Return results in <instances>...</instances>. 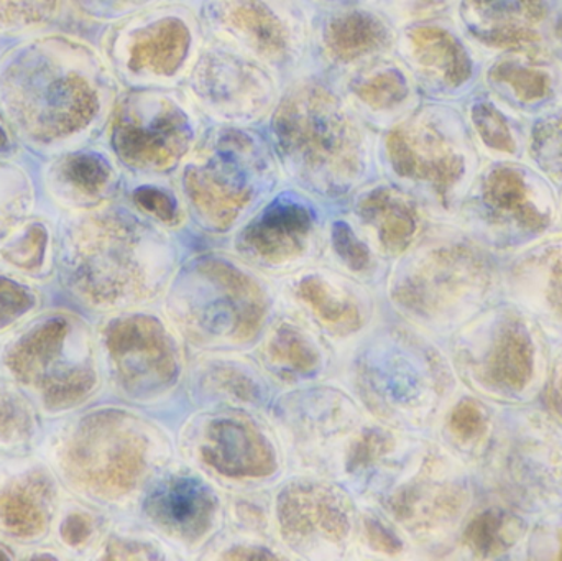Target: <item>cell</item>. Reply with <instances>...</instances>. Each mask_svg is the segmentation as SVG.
Listing matches in <instances>:
<instances>
[{
  "mask_svg": "<svg viewBox=\"0 0 562 561\" xmlns=\"http://www.w3.org/2000/svg\"><path fill=\"white\" fill-rule=\"evenodd\" d=\"M108 88L101 55L69 33H32L0 55V114L40 154H69L88 141L104 117Z\"/></svg>",
  "mask_w": 562,
  "mask_h": 561,
  "instance_id": "6da1fadb",
  "label": "cell"
},
{
  "mask_svg": "<svg viewBox=\"0 0 562 561\" xmlns=\"http://www.w3.org/2000/svg\"><path fill=\"white\" fill-rule=\"evenodd\" d=\"M479 496L537 519L562 507V425L540 404H494L491 427L468 463Z\"/></svg>",
  "mask_w": 562,
  "mask_h": 561,
  "instance_id": "7a4b0ae2",
  "label": "cell"
},
{
  "mask_svg": "<svg viewBox=\"0 0 562 561\" xmlns=\"http://www.w3.org/2000/svg\"><path fill=\"white\" fill-rule=\"evenodd\" d=\"M452 355L471 394L497 405L537 404L551 339L533 316L498 300L458 329Z\"/></svg>",
  "mask_w": 562,
  "mask_h": 561,
  "instance_id": "3957f363",
  "label": "cell"
},
{
  "mask_svg": "<svg viewBox=\"0 0 562 561\" xmlns=\"http://www.w3.org/2000/svg\"><path fill=\"white\" fill-rule=\"evenodd\" d=\"M465 206V234L505 260L560 231V188L528 161L492 160Z\"/></svg>",
  "mask_w": 562,
  "mask_h": 561,
  "instance_id": "277c9868",
  "label": "cell"
},
{
  "mask_svg": "<svg viewBox=\"0 0 562 561\" xmlns=\"http://www.w3.org/2000/svg\"><path fill=\"white\" fill-rule=\"evenodd\" d=\"M502 262L464 234L423 254L395 290L403 308L449 332L502 300Z\"/></svg>",
  "mask_w": 562,
  "mask_h": 561,
  "instance_id": "5b68a950",
  "label": "cell"
},
{
  "mask_svg": "<svg viewBox=\"0 0 562 561\" xmlns=\"http://www.w3.org/2000/svg\"><path fill=\"white\" fill-rule=\"evenodd\" d=\"M144 254V233L131 217L119 213L88 214L63 231V280L92 305H119L145 292Z\"/></svg>",
  "mask_w": 562,
  "mask_h": 561,
  "instance_id": "8992f818",
  "label": "cell"
},
{
  "mask_svg": "<svg viewBox=\"0 0 562 561\" xmlns=\"http://www.w3.org/2000/svg\"><path fill=\"white\" fill-rule=\"evenodd\" d=\"M148 441L131 415L99 412L85 418L63 448L66 476L89 494L115 500L131 493L147 468Z\"/></svg>",
  "mask_w": 562,
  "mask_h": 561,
  "instance_id": "52a82bcc",
  "label": "cell"
},
{
  "mask_svg": "<svg viewBox=\"0 0 562 561\" xmlns=\"http://www.w3.org/2000/svg\"><path fill=\"white\" fill-rule=\"evenodd\" d=\"M389 154L396 173L429 184L446 210L471 190L477 177L479 161L464 132L431 119L393 131Z\"/></svg>",
  "mask_w": 562,
  "mask_h": 561,
  "instance_id": "ba28073f",
  "label": "cell"
},
{
  "mask_svg": "<svg viewBox=\"0 0 562 561\" xmlns=\"http://www.w3.org/2000/svg\"><path fill=\"white\" fill-rule=\"evenodd\" d=\"M280 144L301 164L344 170L356 161L353 134L334 99L323 91L301 92L286 102L277 121Z\"/></svg>",
  "mask_w": 562,
  "mask_h": 561,
  "instance_id": "9c48e42d",
  "label": "cell"
},
{
  "mask_svg": "<svg viewBox=\"0 0 562 561\" xmlns=\"http://www.w3.org/2000/svg\"><path fill=\"white\" fill-rule=\"evenodd\" d=\"M477 501L481 496L468 464L435 458L426 464L425 476L396 494L393 514L422 532H461Z\"/></svg>",
  "mask_w": 562,
  "mask_h": 561,
  "instance_id": "30bf717a",
  "label": "cell"
},
{
  "mask_svg": "<svg viewBox=\"0 0 562 561\" xmlns=\"http://www.w3.org/2000/svg\"><path fill=\"white\" fill-rule=\"evenodd\" d=\"M188 132L183 115L167 101H151L144 96L125 99L111 125L115 154L128 167H170L187 150Z\"/></svg>",
  "mask_w": 562,
  "mask_h": 561,
  "instance_id": "8fae6325",
  "label": "cell"
},
{
  "mask_svg": "<svg viewBox=\"0 0 562 561\" xmlns=\"http://www.w3.org/2000/svg\"><path fill=\"white\" fill-rule=\"evenodd\" d=\"M502 300L533 316L562 341V231L502 262Z\"/></svg>",
  "mask_w": 562,
  "mask_h": 561,
  "instance_id": "7c38bea8",
  "label": "cell"
},
{
  "mask_svg": "<svg viewBox=\"0 0 562 561\" xmlns=\"http://www.w3.org/2000/svg\"><path fill=\"white\" fill-rule=\"evenodd\" d=\"M105 343L127 391L154 394L177 381V355L158 319L150 316L119 319L109 326Z\"/></svg>",
  "mask_w": 562,
  "mask_h": 561,
  "instance_id": "4fadbf2b",
  "label": "cell"
},
{
  "mask_svg": "<svg viewBox=\"0 0 562 561\" xmlns=\"http://www.w3.org/2000/svg\"><path fill=\"white\" fill-rule=\"evenodd\" d=\"M280 532L291 546L310 540L342 542L349 534L346 497L323 484L296 483L279 496Z\"/></svg>",
  "mask_w": 562,
  "mask_h": 561,
  "instance_id": "5bb4252c",
  "label": "cell"
},
{
  "mask_svg": "<svg viewBox=\"0 0 562 561\" xmlns=\"http://www.w3.org/2000/svg\"><path fill=\"white\" fill-rule=\"evenodd\" d=\"M190 33L180 20H158L144 26H124L105 38L109 58L131 75H170L183 61Z\"/></svg>",
  "mask_w": 562,
  "mask_h": 561,
  "instance_id": "9a60e30c",
  "label": "cell"
},
{
  "mask_svg": "<svg viewBox=\"0 0 562 561\" xmlns=\"http://www.w3.org/2000/svg\"><path fill=\"white\" fill-rule=\"evenodd\" d=\"M201 458L217 473L236 480L272 476L277 470L276 453L259 428L234 418L206 428Z\"/></svg>",
  "mask_w": 562,
  "mask_h": 561,
  "instance_id": "2e32d148",
  "label": "cell"
},
{
  "mask_svg": "<svg viewBox=\"0 0 562 561\" xmlns=\"http://www.w3.org/2000/svg\"><path fill=\"white\" fill-rule=\"evenodd\" d=\"M216 507L214 494L193 478L165 481L145 503L151 523L183 542H198L210 532Z\"/></svg>",
  "mask_w": 562,
  "mask_h": 561,
  "instance_id": "e0dca14e",
  "label": "cell"
},
{
  "mask_svg": "<svg viewBox=\"0 0 562 561\" xmlns=\"http://www.w3.org/2000/svg\"><path fill=\"white\" fill-rule=\"evenodd\" d=\"M492 94L515 112H543L562 102V79L540 56H508L488 71Z\"/></svg>",
  "mask_w": 562,
  "mask_h": 561,
  "instance_id": "ac0fdd59",
  "label": "cell"
},
{
  "mask_svg": "<svg viewBox=\"0 0 562 561\" xmlns=\"http://www.w3.org/2000/svg\"><path fill=\"white\" fill-rule=\"evenodd\" d=\"M530 526L524 514L481 500L459 532V543L468 559L524 560Z\"/></svg>",
  "mask_w": 562,
  "mask_h": 561,
  "instance_id": "d6986e66",
  "label": "cell"
},
{
  "mask_svg": "<svg viewBox=\"0 0 562 561\" xmlns=\"http://www.w3.org/2000/svg\"><path fill=\"white\" fill-rule=\"evenodd\" d=\"M311 227L313 220L306 207L279 201L247 227L243 244L266 262H286L303 253Z\"/></svg>",
  "mask_w": 562,
  "mask_h": 561,
  "instance_id": "ffe728a7",
  "label": "cell"
},
{
  "mask_svg": "<svg viewBox=\"0 0 562 561\" xmlns=\"http://www.w3.org/2000/svg\"><path fill=\"white\" fill-rule=\"evenodd\" d=\"M198 270L220 289L227 312L233 316L231 335L234 341H252L259 335L269 310L259 283L223 260H204Z\"/></svg>",
  "mask_w": 562,
  "mask_h": 561,
  "instance_id": "44dd1931",
  "label": "cell"
},
{
  "mask_svg": "<svg viewBox=\"0 0 562 561\" xmlns=\"http://www.w3.org/2000/svg\"><path fill=\"white\" fill-rule=\"evenodd\" d=\"M184 187L198 213L216 229H227L252 197L249 188L224 167L191 168Z\"/></svg>",
  "mask_w": 562,
  "mask_h": 561,
  "instance_id": "7402d4cb",
  "label": "cell"
},
{
  "mask_svg": "<svg viewBox=\"0 0 562 561\" xmlns=\"http://www.w3.org/2000/svg\"><path fill=\"white\" fill-rule=\"evenodd\" d=\"M71 328L63 318H53L23 336L7 356L12 374L26 385L42 389L61 358Z\"/></svg>",
  "mask_w": 562,
  "mask_h": 561,
  "instance_id": "603a6c76",
  "label": "cell"
},
{
  "mask_svg": "<svg viewBox=\"0 0 562 561\" xmlns=\"http://www.w3.org/2000/svg\"><path fill=\"white\" fill-rule=\"evenodd\" d=\"M367 223L379 231L383 247L390 253H405L418 233L415 206L392 190H376L363 198L359 207Z\"/></svg>",
  "mask_w": 562,
  "mask_h": 561,
  "instance_id": "cb8c5ba5",
  "label": "cell"
},
{
  "mask_svg": "<svg viewBox=\"0 0 562 561\" xmlns=\"http://www.w3.org/2000/svg\"><path fill=\"white\" fill-rule=\"evenodd\" d=\"M413 53L423 68L441 79L442 85L458 88L471 79L472 63L461 43L448 32L435 26L413 30Z\"/></svg>",
  "mask_w": 562,
  "mask_h": 561,
  "instance_id": "d4e9b609",
  "label": "cell"
},
{
  "mask_svg": "<svg viewBox=\"0 0 562 561\" xmlns=\"http://www.w3.org/2000/svg\"><path fill=\"white\" fill-rule=\"evenodd\" d=\"M48 484L38 476L0 493V523L13 536H40L48 523Z\"/></svg>",
  "mask_w": 562,
  "mask_h": 561,
  "instance_id": "484cf974",
  "label": "cell"
},
{
  "mask_svg": "<svg viewBox=\"0 0 562 561\" xmlns=\"http://www.w3.org/2000/svg\"><path fill=\"white\" fill-rule=\"evenodd\" d=\"M507 111V105L492 94V99L475 102L471 111L472 125L477 132L482 144L495 155L494 160H518V155H525L527 137L517 134V124L512 122V115H517L514 109Z\"/></svg>",
  "mask_w": 562,
  "mask_h": 561,
  "instance_id": "4316f807",
  "label": "cell"
},
{
  "mask_svg": "<svg viewBox=\"0 0 562 561\" xmlns=\"http://www.w3.org/2000/svg\"><path fill=\"white\" fill-rule=\"evenodd\" d=\"M227 20L263 55L280 58L286 52V30L262 0H233Z\"/></svg>",
  "mask_w": 562,
  "mask_h": 561,
  "instance_id": "83f0119b",
  "label": "cell"
},
{
  "mask_svg": "<svg viewBox=\"0 0 562 561\" xmlns=\"http://www.w3.org/2000/svg\"><path fill=\"white\" fill-rule=\"evenodd\" d=\"M525 154L548 180L562 188V104L543 112L527 134Z\"/></svg>",
  "mask_w": 562,
  "mask_h": 561,
  "instance_id": "f1b7e54d",
  "label": "cell"
},
{
  "mask_svg": "<svg viewBox=\"0 0 562 561\" xmlns=\"http://www.w3.org/2000/svg\"><path fill=\"white\" fill-rule=\"evenodd\" d=\"M297 292L313 310L314 315L333 332L347 335V333L357 332L362 325V315L356 303L334 292L333 287L323 279L317 277L304 279L297 287Z\"/></svg>",
  "mask_w": 562,
  "mask_h": 561,
  "instance_id": "f546056e",
  "label": "cell"
},
{
  "mask_svg": "<svg viewBox=\"0 0 562 561\" xmlns=\"http://www.w3.org/2000/svg\"><path fill=\"white\" fill-rule=\"evenodd\" d=\"M385 42V29L362 13L340 16L327 30V46L337 58L352 59L379 48Z\"/></svg>",
  "mask_w": 562,
  "mask_h": 561,
  "instance_id": "4dcf8cb0",
  "label": "cell"
},
{
  "mask_svg": "<svg viewBox=\"0 0 562 561\" xmlns=\"http://www.w3.org/2000/svg\"><path fill=\"white\" fill-rule=\"evenodd\" d=\"M492 412L494 404L474 394L464 395L452 405L448 417V434L459 450L468 455L465 464L472 460L484 441L491 427Z\"/></svg>",
  "mask_w": 562,
  "mask_h": 561,
  "instance_id": "1f68e13d",
  "label": "cell"
},
{
  "mask_svg": "<svg viewBox=\"0 0 562 561\" xmlns=\"http://www.w3.org/2000/svg\"><path fill=\"white\" fill-rule=\"evenodd\" d=\"M65 0H0V33L32 35L43 32L61 15Z\"/></svg>",
  "mask_w": 562,
  "mask_h": 561,
  "instance_id": "d6a6232c",
  "label": "cell"
},
{
  "mask_svg": "<svg viewBox=\"0 0 562 561\" xmlns=\"http://www.w3.org/2000/svg\"><path fill=\"white\" fill-rule=\"evenodd\" d=\"M63 160L56 165L53 175L56 183L65 187L69 193L94 198L108 188L111 181V168L95 155L63 154Z\"/></svg>",
  "mask_w": 562,
  "mask_h": 561,
  "instance_id": "836d02e7",
  "label": "cell"
},
{
  "mask_svg": "<svg viewBox=\"0 0 562 561\" xmlns=\"http://www.w3.org/2000/svg\"><path fill=\"white\" fill-rule=\"evenodd\" d=\"M33 203V188L26 171L0 155V236L26 216Z\"/></svg>",
  "mask_w": 562,
  "mask_h": 561,
  "instance_id": "e575fe53",
  "label": "cell"
},
{
  "mask_svg": "<svg viewBox=\"0 0 562 561\" xmlns=\"http://www.w3.org/2000/svg\"><path fill=\"white\" fill-rule=\"evenodd\" d=\"M270 355L277 362L288 366L297 374H310L319 366V352L296 328L291 326H281L273 336Z\"/></svg>",
  "mask_w": 562,
  "mask_h": 561,
  "instance_id": "d590c367",
  "label": "cell"
},
{
  "mask_svg": "<svg viewBox=\"0 0 562 561\" xmlns=\"http://www.w3.org/2000/svg\"><path fill=\"white\" fill-rule=\"evenodd\" d=\"M524 560H562V507L531 520Z\"/></svg>",
  "mask_w": 562,
  "mask_h": 561,
  "instance_id": "8d00e7d4",
  "label": "cell"
},
{
  "mask_svg": "<svg viewBox=\"0 0 562 561\" xmlns=\"http://www.w3.org/2000/svg\"><path fill=\"white\" fill-rule=\"evenodd\" d=\"M357 96L373 109H390L400 104L408 96V86L400 72L385 71L356 88Z\"/></svg>",
  "mask_w": 562,
  "mask_h": 561,
  "instance_id": "74e56055",
  "label": "cell"
},
{
  "mask_svg": "<svg viewBox=\"0 0 562 561\" xmlns=\"http://www.w3.org/2000/svg\"><path fill=\"white\" fill-rule=\"evenodd\" d=\"M95 384L92 369L78 368L43 391V399L49 408H66L88 397Z\"/></svg>",
  "mask_w": 562,
  "mask_h": 561,
  "instance_id": "f35d334b",
  "label": "cell"
},
{
  "mask_svg": "<svg viewBox=\"0 0 562 561\" xmlns=\"http://www.w3.org/2000/svg\"><path fill=\"white\" fill-rule=\"evenodd\" d=\"M33 418L25 402L0 388V440L19 441L29 437Z\"/></svg>",
  "mask_w": 562,
  "mask_h": 561,
  "instance_id": "ab89813d",
  "label": "cell"
},
{
  "mask_svg": "<svg viewBox=\"0 0 562 561\" xmlns=\"http://www.w3.org/2000/svg\"><path fill=\"white\" fill-rule=\"evenodd\" d=\"M392 448L393 440L390 435L379 430L366 431L350 447L349 455H347V471L356 473V471L370 467L392 451Z\"/></svg>",
  "mask_w": 562,
  "mask_h": 561,
  "instance_id": "60d3db41",
  "label": "cell"
},
{
  "mask_svg": "<svg viewBox=\"0 0 562 561\" xmlns=\"http://www.w3.org/2000/svg\"><path fill=\"white\" fill-rule=\"evenodd\" d=\"M538 404L562 425V341L551 343L547 382Z\"/></svg>",
  "mask_w": 562,
  "mask_h": 561,
  "instance_id": "b9f144b4",
  "label": "cell"
},
{
  "mask_svg": "<svg viewBox=\"0 0 562 561\" xmlns=\"http://www.w3.org/2000/svg\"><path fill=\"white\" fill-rule=\"evenodd\" d=\"M333 244L340 259L352 270L362 272L370 266V253L346 223L334 224Z\"/></svg>",
  "mask_w": 562,
  "mask_h": 561,
  "instance_id": "7bdbcfd3",
  "label": "cell"
},
{
  "mask_svg": "<svg viewBox=\"0 0 562 561\" xmlns=\"http://www.w3.org/2000/svg\"><path fill=\"white\" fill-rule=\"evenodd\" d=\"M85 19L108 22L127 15L148 0H69Z\"/></svg>",
  "mask_w": 562,
  "mask_h": 561,
  "instance_id": "ee69618b",
  "label": "cell"
},
{
  "mask_svg": "<svg viewBox=\"0 0 562 561\" xmlns=\"http://www.w3.org/2000/svg\"><path fill=\"white\" fill-rule=\"evenodd\" d=\"M46 234L43 227L33 226L26 233L25 237L16 240L10 250H5V257L13 266L22 269H33L42 260L43 249H45Z\"/></svg>",
  "mask_w": 562,
  "mask_h": 561,
  "instance_id": "f6af8a7d",
  "label": "cell"
},
{
  "mask_svg": "<svg viewBox=\"0 0 562 561\" xmlns=\"http://www.w3.org/2000/svg\"><path fill=\"white\" fill-rule=\"evenodd\" d=\"M32 303V296L23 287L9 279H0V326L19 318Z\"/></svg>",
  "mask_w": 562,
  "mask_h": 561,
  "instance_id": "bcb514c9",
  "label": "cell"
},
{
  "mask_svg": "<svg viewBox=\"0 0 562 561\" xmlns=\"http://www.w3.org/2000/svg\"><path fill=\"white\" fill-rule=\"evenodd\" d=\"M217 385L223 389L227 394L233 397L240 399V401H256L259 397V389L252 379L247 378L244 372L236 371V369H221L214 374Z\"/></svg>",
  "mask_w": 562,
  "mask_h": 561,
  "instance_id": "7dc6e473",
  "label": "cell"
},
{
  "mask_svg": "<svg viewBox=\"0 0 562 561\" xmlns=\"http://www.w3.org/2000/svg\"><path fill=\"white\" fill-rule=\"evenodd\" d=\"M135 201L142 210L154 214L158 220L171 223L177 217V206L164 191L155 190V188H142L135 193Z\"/></svg>",
  "mask_w": 562,
  "mask_h": 561,
  "instance_id": "c3c4849f",
  "label": "cell"
},
{
  "mask_svg": "<svg viewBox=\"0 0 562 561\" xmlns=\"http://www.w3.org/2000/svg\"><path fill=\"white\" fill-rule=\"evenodd\" d=\"M366 536L370 546H372V549H375L376 552L385 553V556H398V553H402L403 546L398 537L390 532L380 520H366Z\"/></svg>",
  "mask_w": 562,
  "mask_h": 561,
  "instance_id": "681fc988",
  "label": "cell"
},
{
  "mask_svg": "<svg viewBox=\"0 0 562 561\" xmlns=\"http://www.w3.org/2000/svg\"><path fill=\"white\" fill-rule=\"evenodd\" d=\"M92 534V523L85 514L72 513L61 526V537L68 546L78 547L88 542Z\"/></svg>",
  "mask_w": 562,
  "mask_h": 561,
  "instance_id": "f907efd6",
  "label": "cell"
},
{
  "mask_svg": "<svg viewBox=\"0 0 562 561\" xmlns=\"http://www.w3.org/2000/svg\"><path fill=\"white\" fill-rule=\"evenodd\" d=\"M155 550L145 543L134 540H114L108 547V560H154L157 559Z\"/></svg>",
  "mask_w": 562,
  "mask_h": 561,
  "instance_id": "816d5d0a",
  "label": "cell"
},
{
  "mask_svg": "<svg viewBox=\"0 0 562 561\" xmlns=\"http://www.w3.org/2000/svg\"><path fill=\"white\" fill-rule=\"evenodd\" d=\"M227 560H279L269 550L254 549V547H236L224 556Z\"/></svg>",
  "mask_w": 562,
  "mask_h": 561,
  "instance_id": "f5cc1de1",
  "label": "cell"
},
{
  "mask_svg": "<svg viewBox=\"0 0 562 561\" xmlns=\"http://www.w3.org/2000/svg\"><path fill=\"white\" fill-rule=\"evenodd\" d=\"M560 231H562V188L560 190Z\"/></svg>",
  "mask_w": 562,
  "mask_h": 561,
  "instance_id": "db71d44e",
  "label": "cell"
},
{
  "mask_svg": "<svg viewBox=\"0 0 562 561\" xmlns=\"http://www.w3.org/2000/svg\"><path fill=\"white\" fill-rule=\"evenodd\" d=\"M7 550L0 549V560H9L10 556H7Z\"/></svg>",
  "mask_w": 562,
  "mask_h": 561,
  "instance_id": "11a10c76",
  "label": "cell"
}]
</instances>
